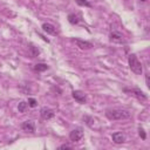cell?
I'll return each mask as SVG.
<instances>
[{"instance_id":"cell-1","label":"cell","mask_w":150,"mask_h":150,"mask_svg":"<svg viewBox=\"0 0 150 150\" xmlns=\"http://www.w3.org/2000/svg\"><path fill=\"white\" fill-rule=\"evenodd\" d=\"M105 116L110 121H117V120H127L130 118L131 112L125 109H107Z\"/></svg>"},{"instance_id":"cell-2","label":"cell","mask_w":150,"mask_h":150,"mask_svg":"<svg viewBox=\"0 0 150 150\" xmlns=\"http://www.w3.org/2000/svg\"><path fill=\"white\" fill-rule=\"evenodd\" d=\"M128 62H129V67H130V69H131L132 73H135L136 75H141L143 73L142 63L139 62V60L137 59V56L135 54H130L129 55Z\"/></svg>"},{"instance_id":"cell-3","label":"cell","mask_w":150,"mask_h":150,"mask_svg":"<svg viewBox=\"0 0 150 150\" xmlns=\"http://www.w3.org/2000/svg\"><path fill=\"white\" fill-rule=\"evenodd\" d=\"M123 91L127 93V94H129V95H131V96H134V97H136V98H138V100H142V101H144V100L148 98L146 94L143 93L139 88H124Z\"/></svg>"},{"instance_id":"cell-4","label":"cell","mask_w":150,"mask_h":150,"mask_svg":"<svg viewBox=\"0 0 150 150\" xmlns=\"http://www.w3.org/2000/svg\"><path fill=\"white\" fill-rule=\"evenodd\" d=\"M82 137H83V129L82 128L73 129L69 134V138H70L71 142H79Z\"/></svg>"},{"instance_id":"cell-5","label":"cell","mask_w":150,"mask_h":150,"mask_svg":"<svg viewBox=\"0 0 150 150\" xmlns=\"http://www.w3.org/2000/svg\"><path fill=\"white\" fill-rule=\"evenodd\" d=\"M21 129H22L25 132H29V134L35 132V123H34V121H32V120H27V121L22 122V124H21Z\"/></svg>"},{"instance_id":"cell-6","label":"cell","mask_w":150,"mask_h":150,"mask_svg":"<svg viewBox=\"0 0 150 150\" xmlns=\"http://www.w3.org/2000/svg\"><path fill=\"white\" fill-rule=\"evenodd\" d=\"M40 115H41V117L43 118V120H50V118H53L54 116H55V111L52 109V108H48V107H43V108H41V110H40Z\"/></svg>"},{"instance_id":"cell-7","label":"cell","mask_w":150,"mask_h":150,"mask_svg":"<svg viewBox=\"0 0 150 150\" xmlns=\"http://www.w3.org/2000/svg\"><path fill=\"white\" fill-rule=\"evenodd\" d=\"M71 95H73V97L75 98V101H77L79 103H86V101H87L86 94H84L83 91H81V90H74V91L71 93Z\"/></svg>"},{"instance_id":"cell-8","label":"cell","mask_w":150,"mask_h":150,"mask_svg":"<svg viewBox=\"0 0 150 150\" xmlns=\"http://www.w3.org/2000/svg\"><path fill=\"white\" fill-rule=\"evenodd\" d=\"M42 30H43V32H46V33H47V34H49V35H57L56 28H55L52 23H48V22L42 23Z\"/></svg>"},{"instance_id":"cell-9","label":"cell","mask_w":150,"mask_h":150,"mask_svg":"<svg viewBox=\"0 0 150 150\" xmlns=\"http://www.w3.org/2000/svg\"><path fill=\"white\" fill-rule=\"evenodd\" d=\"M109 40H110L111 42H114V43H124V42H125L124 39H123V36H122L120 33H117V32H112V33H110V35H109Z\"/></svg>"},{"instance_id":"cell-10","label":"cell","mask_w":150,"mask_h":150,"mask_svg":"<svg viewBox=\"0 0 150 150\" xmlns=\"http://www.w3.org/2000/svg\"><path fill=\"white\" fill-rule=\"evenodd\" d=\"M111 138H112V142L116 143V144H122L124 141H125V135L122 134V132H114L111 135Z\"/></svg>"},{"instance_id":"cell-11","label":"cell","mask_w":150,"mask_h":150,"mask_svg":"<svg viewBox=\"0 0 150 150\" xmlns=\"http://www.w3.org/2000/svg\"><path fill=\"white\" fill-rule=\"evenodd\" d=\"M74 42L76 43V46L80 48V49H90L93 47V45L88 41H83V40H80V39H75Z\"/></svg>"},{"instance_id":"cell-12","label":"cell","mask_w":150,"mask_h":150,"mask_svg":"<svg viewBox=\"0 0 150 150\" xmlns=\"http://www.w3.org/2000/svg\"><path fill=\"white\" fill-rule=\"evenodd\" d=\"M28 53H29V55H30L32 57H35V56H38V55L40 54V49H39L38 47H35L33 43H30V45L28 46Z\"/></svg>"},{"instance_id":"cell-13","label":"cell","mask_w":150,"mask_h":150,"mask_svg":"<svg viewBox=\"0 0 150 150\" xmlns=\"http://www.w3.org/2000/svg\"><path fill=\"white\" fill-rule=\"evenodd\" d=\"M68 21H69V23H71V25H77V23L80 22V19H79V16H77L76 14L70 13V14L68 15Z\"/></svg>"},{"instance_id":"cell-14","label":"cell","mask_w":150,"mask_h":150,"mask_svg":"<svg viewBox=\"0 0 150 150\" xmlns=\"http://www.w3.org/2000/svg\"><path fill=\"white\" fill-rule=\"evenodd\" d=\"M27 109H28V103H27V102L21 101V102L18 104V110H19V112L25 114V112L27 111Z\"/></svg>"},{"instance_id":"cell-15","label":"cell","mask_w":150,"mask_h":150,"mask_svg":"<svg viewBox=\"0 0 150 150\" xmlns=\"http://www.w3.org/2000/svg\"><path fill=\"white\" fill-rule=\"evenodd\" d=\"M48 69V66L46 63H36L34 66V70L35 71H45Z\"/></svg>"},{"instance_id":"cell-16","label":"cell","mask_w":150,"mask_h":150,"mask_svg":"<svg viewBox=\"0 0 150 150\" xmlns=\"http://www.w3.org/2000/svg\"><path fill=\"white\" fill-rule=\"evenodd\" d=\"M76 1V4L79 5V6H84V7H91V4L89 2V1H87V0H75Z\"/></svg>"},{"instance_id":"cell-17","label":"cell","mask_w":150,"mask_h":150,"mask_svg":"<svg viewBox=\"0 0 150 150\" xmlns=\"http://www.w3.org/2000/svg\"><path fill=\"white\" fill-rule=\"evenodd\" d=\"M27 103H28V107H30V108H35L38 105V101L35 98H33V97H29Z\"/></svg>"},{"instance_id":"cell-18","label":"cell","mask_w":150,"mask_h":150,"mask_svg":"<svg viewBox=\"0 0 150 150\" xmlns=\"http://www.w3.org/2000/svg\"><path fill=\"white\" fill-rule=\"evenodd\" d=\"M138 135L141 136V138H142V139H145V138H146V134H145L144 129H143V128H141V127L138 128Z\"/></svg>"},{"instance_id":"cell-19","label":"cell","mask_w":150,"mask_h":150,"mask_svg":"<svg viewBox=\"0 0 150 150\" xmlns=\"http://www.w3.org/2000/svg\"><path fill=\"white\" fill-rule=\"evenodd\" d=\"M59 149H69V150H70V149H73V148H71L70 145H68V144H62V145L59 146Z\"/></svg>"},{"instance_id":"cell-20","label":"cell","mask_w":150,"mask_h":150,"mask_svg":"<svg viewBox=\"0 0 150 150\" xmlns=\"http://www.w3.org/2000/svg\"><path fill=\"white\" fill-rule=\"evenodd\" d=\"M145 83H146V87L150 88V82H149V75L148 74L145 75Z\"/></svg>"},{"instance_id":"cell-21","label":"cell","mask_w":150,"mask_h":150,"mask_svg":"<svg viewBox=\"0 0 150 150\" xmlns=\"http://www.w3.org/2000/svg\"><path fill=\"white\" fill-rule=\"evenodd\" d=\"M39 35H40V38H42V39H43V40H45L46 42H49V40H48L47 38H45V36H43V35H41V34H39Z\"/></svg>"},{"instance_id":"cell-22","label":"cell","mask_w":150,"mask_h":150,"mask_svg":"<svg viewBox=\"0 0 150 150\" xmlns=\"http://www.w3.org/2000/svg\"><path fill=\"white\" fill-rule=\"evenodd\" d=\"M139 1H141V2H144V1H146V0H139Z\"/></svg>"}]
</instances>
